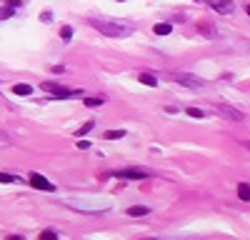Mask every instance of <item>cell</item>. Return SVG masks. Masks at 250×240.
Masks as SVG:
<instances>
[{"label": "cell", "mask_w": 250, "mask_h": 240, "mask_svg": "<svg viewBox=\"0 0 250 240\" xmlns=\"http://www.w3.org/2000/svg\"><path fill=\"white\" fill-rule=\"evenodd\" d=\"M153 33L155 35H170L173 33V25L170 23H158V25H153Z\"/></svg>", "instance_id": "cell-11"}, {"label": "cell", "mask_w": 250, "mask_h": 240, "mask_svg": "<svg viewBox=\"0 0 250 240\" xmlns=\"http://www.w3.org/2000/svg\"><path fill=\"white\" fill-rule=\"evenodd\" d=\"M143 240H158V238H143Z\"/></svg>", "instance_id": "cell-26"}, {"label": "cell", "mask_w": 250, "mask_h": 240, "mask_svg": "<svg viewBox=\"0 0 250 240\" xmlns=\"http://www.w3.org/2000/svg\"><path fill=\"white\" fill-rule=\"evenodd\" d=\"M85 105L88 108H100L103 105V98H85Z\"/></svg>", "instance_id": "cell-16"}, {"label": "cell", "mask_w": 250, "mask_h": 240, "mask_svg": "<svg viewBox=\"0 0 250 240\" xmlns=\"http://www.w3.org/2000/svg\"><path fill=\"white\" fill-rule=\"evenodd\" d=\"M93 125H95L93 120H88V123H85V125H83V128L78 130V138H80V135H85V133H90V130H93Z\"/></svg>", "instance_id": "cell-18"}, {"label": "cell", "mask_w": 250, "mask_h": 240, "mask_svg": "<svg viewBox=\"0 0 250 240\" xmlns=\"http://www.w3.org/2000/svg\"><path fill=\"white\" fill-rule=\"evenodd\" d=\"M103 138L105 140H120V138H125V130H105Z\"/></svg>", "instance_id": "cell-14"}, {"label": "cell", "mask_w": 250, "mask_h": 240, "mask_svg": "<svg viewBox=\"0 0 250 240\" xmlns=\"http://www.w3.org/2000/svg\"><path fill=\"white\" fill-rule=\"evenodd\" d=\"M198 30H200V35H205V38H218V30H215L210 23H198Z\"/></svg>", "instance_id": "cell-9"}, {"label": "cell", "mask_w": 250, "mask_h": 240, "mask_svg": "<svg viewBox=\"0 0 250 240\" xmlns=\"http://www.w3.org/2000/svg\"><path fill=\"white\" fill-rule=\"evenodd\" d=\"M13 13H15V8H13V5H10V8H3V10H0V20H5V18H10Z\"/></svg>", "instance_id": "cell-21"}, {"label": "cell", "mask_w": 250, "mask_h": 240, "mask_svg": "<svg viewBox=\"0 0 250 240\" xmlns=\"http://www.w3.org/2000/svg\"><path fill=\"white\" fill-rule=\"evenodd\" d=\"M198 3H210V0H198Z\"/></svg>", "instance_id": "cell-25"}, {"label": "cell", "mask_w": 250, "mask_h": 240, "mask_svg": "<svg viewBox=\"0 0 250 240\" xmlns=\"http://www.w3.org/2000/svg\"><path fill=\"white\" fill-rule=\"evenodd\" d=\"M30 185L35 188V190H45V193H53L55 190V185L50 183V180L48 178H43V175H40V173H30Z\"/></svg>", "instance_id": "cell-4"}, {"label": "cell", "mask_w": 250, "mask_h": 240, "mask_svg": "<svg viewBox=\"0 0 250 240\" xmlns=\"http://www.w3.org/2000/svg\"><path fill=\"white\" fill-rule=\"evenodd\" d=\"M90 25L98 33L108 35V38H125V35H130V25L115 23V20H90Z\"/></svg>", "instance_id": "cell-1"}, {"label": "cell", "mask_w": 250, "mask_h": 240, "mask_svg": "<svg viewBox=\"0 0 250 240\" xmlns=\"http://www.w3.org/2000/svg\"><path fill=\"white\" fill-rule=\"evenodd\" d=\"M168 78L175 80V83H180V85H185V88H193V90H203L205 88V80L198 78V75H190V73H170Z\"/></svg>", "instance_id": "cell-2"}, {"label": "cell", "mask_w": 250, "mask_h": 240, "mask_svg": "<svg viewBox=\"0 0 250 240\" xmlns=\"http://www.w3.org/2000/svg\"><path fill=\"white\" fill-rule=\"evenodd\" d=\"M150 213V208H145V205H133V208H128V215L130 218H143V215H148Z\"/></svg>", "instance_id": "cell-10"}, {"label": "cell", "mask_w": 250, "mask_h": 240, "mask_svg": "<svg viewBox=\"0 0 250 240\" xmlns=\"http://www.w3.org/2000/svg\"><path fill=\"white\" fill-rule=\"evenodd\" d=\"M215 113H218V115H225V118H230V120H243V113L235 110L233 105H228V103H218V105H215Z\"/></svg>", "instance_id": "cell-6"}, {"label": "cell", "mask_w": 250, "mask_h": 240, "mask_svg": "<svg viewBox=\"0 0 250 240\" xmlns=\"http://www.w3.org/2000/svg\"><path fill=\"white\" fill-rule=\"evenodd\" d=\"M0 183H15V175H10V173H0Z\"/></svg>", "instance_id": "cell-20"}, {"label": "cell", "mask_w": 250, "mask_h": 240, "mask_svg": "<svg viewBox=\"0 0 250 240\" xmlns=\"http://www.w3.org/2000/svg\"><path fill=\"white\" fill-rule=\"evenodd\" d=\"M243 145H245V148H250V143H243Z\"/></svg>", "instance_id": "cell-27"}, {"label": "cell", "mask_w": 250, "mask_h": 240, "mask_svg": "<svg viewBox=\"0 0 250 240\" xmlns=\"http://www.w3.org/2000/svg\"><path fill=\"white\" fill-rule=\"evenodd\" d=\"M78 148H80V150H88V148H90V143H88V140H80Z\"/></svg>", "instance_id": "cell-23"}, {"label": "cell", "mask_w": 250, "mask_h": 240, "mask_svg": "<svg viewBox=\"0 0 250 240\" xmlns=\"http://www.w3.org/2000/svg\"><path fill=\"white\" fill-rule=\"evenodd\" d=\"M45 93H50V95H55V98H75V95H80V90H68V88H60L58 83H43L40 85Z\"/></svg>", "instance_id": "cell-3"}, {"label": "cell", "mask_w": 250, "mask_h": 240, "mask_svg": "<svg viewBox=\"0 0 250 240\" xmlns=\"http://www.w3.org/2000/svg\"><path fill=\"white\" fill-rule=\"evenodd\" d=\"M13 93H15V95H30V93H33V85L18 83V85H13Z\"/></svg>", "instance_id": "cell-13"}, {"label": "cell", "mask_w": 250, "mask_h": 240, "mask_svg": "<svg viewBox=\"0 0 250 240\" xmlns=\"http://www.w3.org/2000/svg\"><path fill=\"white\" fill-rule=\"evenodd\" d=\"M115 175L123 178V180H143V178H150V173L143 170V168H125V170H118Z\"/></svg>", "instance_id": "cell-5"}, {"label": "cell", "mask_w": 250, "mask_h": 240, "mask_svg": "<svg viewBox=\"0 0 250 240\" xmlns=\"http://www.w3.org/2000/svg\"><path fill=\"white\" fill-rule=\"evenodd\" d=\"M210 8H213L215 13H223V15H228V13L235 10L230 0H210Z\"/></svg>", "instance_id": "cell-7"}, {"label": "cell", "mask_w": 250, "mask_h": 240, "mask_svg": "<svg viewBox=\"0 0 250 240\" xmlns=\"http://www.w3.org/2000/svg\"><path fill=\"white\" fill-rule=\"evenodd\" d=\"M5 240H23V238H20V235H8Z\"/></svg>", "instance_id": "cell-24"}, {"label": "cell", "mask_w": 250, "mask_h": 240, "mask_svg": "<svg viewBox=\"0 0 250 240\" xmlns=\"http://www.w3.org/2000/svg\"><path fill=\"white\" fill-rule=\"evenodd\" d=\"M60 38H62V40H70V38H73V28H70V25H62V28H60Z\"/></svg>", "instance_id": "cell-17"}, {"label": "cell", "mask_w": 250, "mask_h": 240, "mask_svg": "<svg viewBox=\"0 0 250 240\" xmlns=\"http://www.w3.org/2000/svg\"><path fill=\"white\" fill-rule=\"evenodd\" d=\"M238 198L245 200V203H250V183H240L238 185Z\"/></svg>", "instance_id": "cell-12"}, {"label": "cell", "mask_w": 250, "mask_h": 240, "mask_svg": "<svg viewBox=\"0 0 250 240\" xmlns=\"http://www.w3.org/2000/svg\"><path fill=\"white\" fill-rule=\"evenodd\" d=\"M38 240H58V233L55 230H43L38 235Z\"/></svg>", "instance_id": "cell-15"}, {"label": "cell", "mask_w": 250, "mask_h": 240, "mask_svg": "<svg viewBox=\"0 0 250 240\" xmlns=\"http://www.w3.org/2000/svg\"><path fill=\"white\" fill-rule=\"evenodd\" d=\"M138 80H140L143 85H148V88H155V85H158V78H155L153 73H140Z\"/></svg>", "instance_id": "cell-8"}, {"label": "cell", "mask_w": 250, "mask_h": 240, "mask_svg": "<svg viewBox=\"0 0 250 240\" xmlns=\"http://www.w3.org/2000/svg\"><path fill=\"white\" fill-rule=\"evenodd\" d=\"M185 113L190 115V118H205V113H203V110H198V108H188Z\"/></svg>", "instance_id": "cell-19"}, {"label": "cell", "mask_w": 250, "mask_h": 240, "mask_svg": "<svg viewBox=\"0 0 250 240\" xmlns=\"http://www.w3.org/2000/svg\"><path fill=\"white\" fill-rule=\"evenodd\" d=\"M248 15H250V5H248Z\"/></svg>", "instance_id": "cell-28"}, {"label": "cell", "mask_w": 250, "mask_h": 240, "mask_svg": "<svg viewBox=\"0 0 250 240\" xmlns=\"http://www.w3.org/2000/svg\"><path fill=\"white\" fill-rule=\"evenodd\" d=\"M0 143H3V145H10V135L3 133V130H0Z\"/></svg>", "instance_id": "cell-22"}]
</instances>
